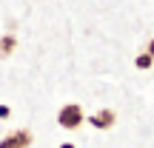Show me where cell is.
<instances>
[{
	"mask_svg": "<svg viewBox=\"0 0 154 148\" xmlns=\"http://www.w3.org/2000/svg\"><path fill=\"white\" fill-rule=\"evenodd\" d=\"M83 122H86V114H83V105H77V103H66L57 111V125L66 128V131H74Z\"/></svg>",
	"mask_w": 154,
	"mask_h": 148,
	"instance_id": "obj_1",
	"label": "cell"
},
{
	"mask_svg": "<svg viewBox=\"0 0 154 148\" xmlns=\"http://www.w3.org/2000/svg\"><path fill=\"white\" fill-rule=\"evenodd\" d=\"M88 122H91L94 128H100V131H109V128H114V122H117V111L114 108H100L97 114L88 117Z\"/></svg>",
	"mask_w": 154,
	"mask_h": 148,
	"instance_id": "obj_2",
	"label": "cell"
},
{
	"mask_svg": "<svg viewBox=\"0 0 154 148\" xmlns=\"http://www.w3.org/2000/svg\"><path fill=\"white\" fill-rule=\"evenodd\" d=\"M14 49H17V37H14V34H3V37H0V60L11 57Z\"/></svg>",
	"mask_w": 154,
	"mask_h": 148,
	"instance_id": "obj_3",
	"label": "cell"
},
{
	"mask_svg": "<svg viewBox=\"0 0 154 148\" xmlns=\"http://www.w3.org/2000/svg\"><path fill=\"white\" fill-rule=\"evenodd\" d=\"M134 66H137L140 71H149V68L154 66V57H151V54H146V51H143V54H137V57H134Z\"/></svg>",
	"mask_w": 154,
	"mask_h": 148,
	"instance_id": "obj_4",
	"label": "cell"
},
{
	"mask_svg": "<svg viewBox=\"0 0 154 148\" xmlns=\"http://www.w3.org/2000/svg\"><path fill=\"white\" fill-rule=\"evenodd\" d=\"M14 137L23 143V148H32V143H34V134L29 131V128H17V131H14Z\"/></svg>",
	"mask_w": 154,
	"mask_h": 148,
	"instance_id": "obj_5",
	"label": "cell"
},
{
	"mask_svg": "<svg viewBox=\"0 0 154 148\" xmlns=\"http://www.w3.org/2000/svg\"><path fill=\"white\" fill-rule=\"evenodd\" d=\"M0 148H23V143L14 137V131H11V134H6V137L0 140Z\"/></svg>",
	"mask_w": 154,
	"mask_h": 148,
	"instance_id": "obj_6",
	"label": "cell"
},
{
	"mask_svg": "<svg viewBox=\"0 0 154 148\" xmlns=\"http://www.w3.org/2000/svg\"><path fill=\"white\" fill-rule=\"evenodd\" d=\"M6 117H11V108L9 105H0V120H6Z\"/></svg>",
	"mask_w": 154,
	"mask_h": 148,
	"instance_id": "obj_7",
	"label": "cell"
},
{
	"mask_svg": "<svg viewBox=\"0 0 154 148\" xmlns=\"http://www.w3.org/2000/svg\"><path fill=\"white\" fill-rule=\"evenodd\" d=\"M146 54H151V57H154V37L149 40V43H146Z\"/></svg>",
	"mask_w": 154,
	"mask_h": 148,
	"instance_id": "obj_8",
	"label": "cell"
},
{
	"mask_svg": "<svg viewBox=\"0 0 154 148\" xmlns=\"http://www.w3.org/2000/svg\"><path fill=\"white\" fill-rule=\"evenodd\" d=\"M60 148H74V145H72V143H63V145H60Z\"/></svg>",
	"mask_w": 154,
	"mask_h": 148,
	"instance_id": "obj_9",
	"label": "cell"
}]
</instances>
